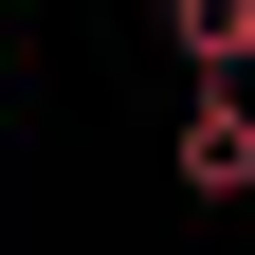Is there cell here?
Segmentation results:
<instances>
[{
	"label": "cell",
	"instance_id": "cell-1",
	"mask_svg": "<svg viewBox=\"0 0 255 255\" xmlns=\"http://www.w3.org/2000/svg\"><path fill=\"white\" fill-rule=\"evenodd\" d=\"M182 201H255V73H201V110H182Z\"/></svg>",
	"mask_w": 255,
	"mask_h": 255
},
{
	"label": "cell",
	"instance_id": "cell-2",
	"mask_svg": "<svg viewBox=\"0 0 255 255\" xmlns=\"http://www.w3.org/2000/svg\"><path fill=\"white\" fill-rule=\"evenodd\" d=\"M164 37H182V73H255V0H164Z\"/></svg>",
	"mask_w": 255,
	"mask_h": 255
}]
</instances>
